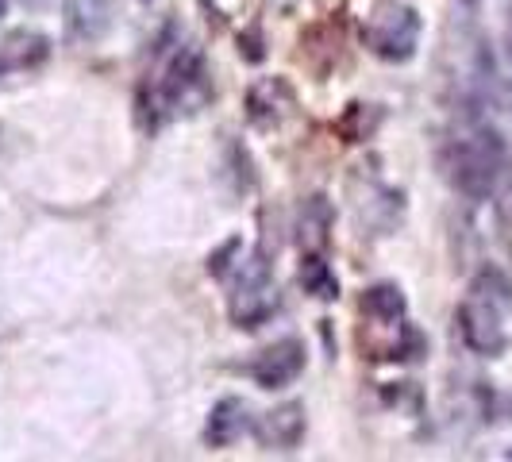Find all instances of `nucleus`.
I'll return each mask as SVG.
<instances>
[{
    "mask_svg": "<svg viewBox=\"0 0 512 462\" xmlns=\"http://www.w3.org/2000/svg\"><path fill=\"white\" fill-rule=\"evenodd\" d=\"M235 251H239V243H235V239H231V243H224V251H220V255H212L208 258V274H212V278H224V274H228V258L235 255Z\"/></svg>",
    "mask_w": 512,
    "mask_h": 462,
    "instance_id": "ddd939ff",
    "label": "nucleus"
},
{
    "mask_svg": "<svg viewBox=\"0 0 512 462\" xmlns=\"http://www.w3.org/2000/svg\"><path fill=\"white\" fill-rule=\"evenodd\" d=\"M505 51H509V58H512V20H509V31H505Z\"/></svg>",
    "mask_w": 512,
    "mask_h": 462,
    "instance_id": "4468645a",
    "label": "nucleus"
},
{
    "mask_svg": "<svg viewBox=\"0 0 512 462\" xmlns=\"http://www.w3.org/2000/svg\"><path fill=\"white\" fill-rule=\"evenodd\" d=\"M509 459H512V447H509Z\"/></svg>",
    "mask_w": 512,
    "mask_h": 462,
    "instance_id": "dca6fc26",
    "label": "nucleus"
},
{
    "mask_svg": "<svg viewBox=\"0 0 512 462\" xmlns=\"http://www.w3.org/2000/svg\"><path fill=\"white\" fill-rule=\"evenodd\" d=\"M459 332L466 339V347L474 351V355H501L505 351V324H501V308L497 301L482 293V285H474V297L459 308Z\"/></svg>",
    "mask_w": 512,
    "mask_h": 462,
    "instance_id": "39448f33",
    "label": "nucleus"
},
{
    "mask_svg": "<svg viewBox=\"0 0 512 462\" xmlns=\"http://www.w3.org/2000/svg\"><path fill=\"white\" fill-rule=\"evenodd\" d=\"M362 39L382 62H409L420 43V16L405 4H385L370 16Z\"/></svg>",
    "mask_w": 512,
    "mask_h": 462,
    "instance_id": "7ed1b4c3",
    "label": "nucleus"
},
{
    "mask_svg": "<svg viewBox=\"0 0 512 462\" xmlns=\"http://www.w3.org/2000/svg\"><path fill=\"white\" fill-rule=\"evenodd\" d=\"M278 308V285L270 274V262L255 255L251 262H243L235 289H231V320L239 328H262Z\"/></svg>",
    "mask_w": 512,
    "mask_h": 462,
    "instance_id": "f03ea898",
    "label": "nucleus"
},
{
    "mask_svg": "<svg viewBox=\"0 0 512 462\" xmlns=\"http://www.w3.org/2000/svg\"><path fill=\"white\" fill-rule=\"evenodd\" d=\"M505 166H509L505 147L489 128H470L447 151V174L459 185V193L474 197V201H486L489 193H497Z\"/></svg>",
    "mask_w": 512,
    "mask_h": 462,
    "instance_id": "f257e3e1",
    "label": "nucleus"
},
{
    "mask_svg": "<svg viewBox=\"0 0 512 462\" xmlns=\"http://www.w3.org/2000/svg\"><path fill=\"white\" fill-rule=\"evenodd\" d=\"M301 370H305V343H301V339H282V343L266 347V351L251 362V378H255L262 389H282V385L293 382Z\"/></svg>",
    "mask_w": 512,
    "mask_h": 462,
    "instance_id": "423d86ee",
    "label": "nucleus"
},
{
    "mask_svg": "<svg viewBox=\"0 0 512 462\" xmlns=\"http://www.w3.org/2000/svg\"><path fill=\"white\" fill-rule=\"evenodd\" d=\"M112 27V0H66V31L74 43H97Z\"/></svg>",
    "mask_w": 512,
    "mask_h": 462,
    "instance_id": "6e6552de",
    "label": "nucleus"
},
{
    "mask_svg": "<svg viewBox=\"0 0 512 462\" xmlns=\"http://www.w3.org/2000/svg\"><path fill=\"white\" fill-rule=\"evenodd\" d=\"M251 428V412L239 397H224L216 409L208 412L205 439L212 447H231L235 439H243V432Z\"/></svg>",
    "mask_w": 512,
    "mask_h": 462,
    "instance_id": "1a4fd4ad",
    "label": "nucleus"
},
{
    "mask_svg": "<svg viewBox=\"0 0 512 462\" xmlns=\"http://www.w3.org/2000/svg\"><path fill=\"white\" fill-rule=\"evenodd\" d=\"M328 228H332V208H328V201L324 197H312L305 208H301V224H297V231H301V251L305 255H324V247H328Z\"/></svg>",
    "mask_w": 512,
    "mask_h": 462,
    "instance_id": "9d476101",
    "label": "nucleus"
},
{
    "mask_svg": "<svg viewBox=\"0 0 512 462\" xmlns=\"http://www.w3.org/2000/svg\"><path fill=\"white\" fill-rule=\"evenodd\" d=\"M305 436V405H282V409L266 412V420L258 424V439L270 451H293Z\"/></svg>",
    "mask_w": 512,
    "mask_h": 462,
    "instance_id": "0eeeda50",
    "label": "nucleus"
},
{
    "mask_svg": "<svg viewBox=\"0 0 512 462\" xmlns=\"http://www.w3.org/2000/svg\"><path fill=\"white\" fill-rule=\"evenodd\" d=\"M4 12H8V0H0V16H4Z\"/></svg>",
    "mask_w": 512,
    "mask_h": 462,
    "instance_id": "2eb2a0df",
    "label": "nucleus"
},
{
    "mask_svg": "<svg viewBox=\"0 0 512 462\" xmlns=\"http://www.w3.org/2000/svg\"><path fill=\"white\" fill-rule=\"evenodd\" d=\"M301 285H305L312 297H320V301H335L339 297V282H335L332 266L324 262V255H305L301 258Z\"/></svg>",
    "mask_w": 512,
    "mask_h": 462,
    "instance_id": "9b49d317",
    "label": "nucleus"
},
{
    "mask_svg": "<svg viewBox=\"0 0 512 462\" xmlns=\"http://www.w3.org/2000/svg\"><path fill=\"white\" fill-rule=\"evenodd\" d=\"M362 312L382 320V324H397L405 316V297L397 285H374L366 297H362Z\"/></svg>",
    "mask_w": 512,
    "mask_h": 462,
    "instance_id": "f8f14e48",
    "label": "nucleus"
},
{
    "mask_svg": "<svg viewBox=\"0 0 512 462\" xmlns=\"http://www.w3.org/2000/svg\"><path fill=\"white\" fill-rule=\"evenodd\" d=\"M205 93V62L193 47H181L154 81L151 101L158 112H178L181 104H189L193 97Z\"/></svg>",
    "mask_w": 512,
    "mask_h": 462,
    "instance_id": "20e7f679",
    "label": "nucleus"
}]
</instances>
